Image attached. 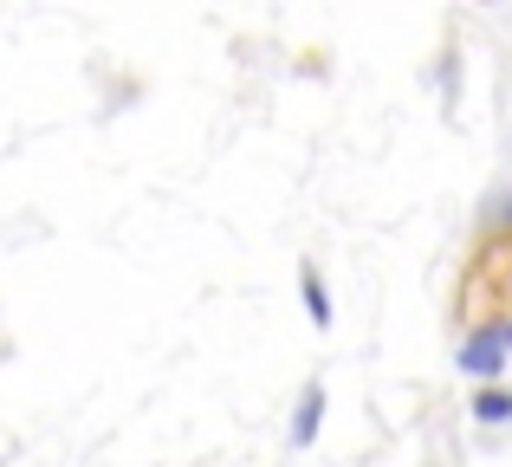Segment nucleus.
Instances as JSON below:
<instances>
[{
  "instance_id": "nucleus-1",
  "label": "nucleus",
  "mask_w": 512,
  "mask_h": 467,
  "mask_svg": "<svg viewBox=\"0 0 512 467\" xmlns=\"http://www.w3.org/2000/svg\"><path fill=\"white\" fill-rule=\"evenodd\" d=\"M454 364H461L474 383H500L506 364H512V351H506V338H500L493 325H474V331L461 338V351H454Z\"/></svg>"
},
{
  "instance_id": "nucleus-2",
  "label": "nucleus",
  "mask_w": 512,
  "mask_h": 467,
  "mask_svg": "<svg viewBox=\"0 0 512 467\" xmlns=\"http://www.w3.org/2000/svg\"><path fill=\"white\" fill-rule=\"evenodd\" d=\"M474 416L480 422H512V390L506 383H487V390L474 396Z\"/></svg>"
},
{
  "instance_id": "nucleus-3",
  "label": "nucleus",
  "mask_w": 512,
  "mask_h": 467,
  "mask_svg": "<svg viewBox=\"0 0 512 467\" xmlns=\"http://www.w3.org/2000/svg\"><path fill=\"white\" fill-rule=\"evenodd\" d=\"M305 305H312V318H318V325H331V299H325V279H318L312 266H305Z\"/></svg>"
},
{
  "instance_id": "nucleus-4",
  "label": "nucleus",
  "mask_w": 512,
  "mask_h": 467,
  "mask_svg": "<svg viewBox=\"0 0 512 467\" xmlns=\"http://www.w3.org/2000/svg\"><path fill=\"white\" fill-rule=\"evenodd\" d=\"M487 325L500 331V338H506V351H512V312H500V318H487Z\"/></svg>"
},
{
  "instance_id": "nucleus-5",
  "label": "nucleus",
  "mask_w": 512,
  "mask_h": 467,
  "mask_svg": "<svg viewBox=\"0 0 512 467\" xmlns=\"http://www.w3.org/2000/svg\"><path fill=\"white\" fill-rule=\"evenodd\" d=\"M500 234H512V195L500 202Z\"/></svg>"
}]
</instances>
